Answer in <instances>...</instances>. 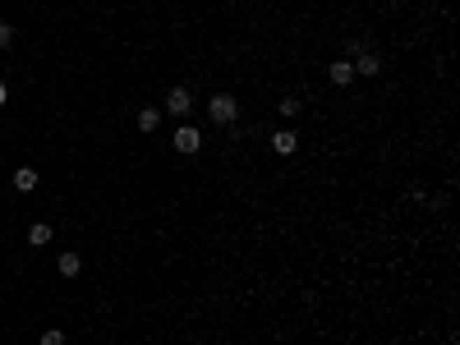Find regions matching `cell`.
I'll use <instances>...</instances> for the list:
<instances>
[{"mask_svg": "<svg viewBox=\"0 0 460 345\" xmlns=\"http://www.w3.org/2000/svg\"><path fill=\"white\" fill-rule=\"evenodd\" d=\"M350 65H354V78H378V74H382V56L368 51V46L350 51Z\"/></svg>", "mask_w": 460, "mask_h": 345, "instance_id": "cell-2", "label": "cell"}, {"mask_svg": "<svg viewBox=\"0 0 460 345\" xmlns=\"http://www.w3.org/2000/svg\"><path fill=\"white\" fill-rule=\"evenodd\" d=\"M198 147H203V134H198L194 124H175V152L180 156H194Z\"/></svg>", "mask_w": 460, "mask_h": 345, "instance_id": "cell-3", "label": "cell"}, {"mask_svg": "<svg viewBox=\"0 0 460 345\" xmlns=\"http://www.w3.org/2000/svg\"><path fill=\"white\" fill-rule=\"evenodd\" d=\"M37 179H42V175H37L33 166H19V170L10 175V184H14L19 193H33V189H37Z\"/></svg>", "mask_w": 460, "mask_h": 345, "instance_id": "cell-8", "label": "cell"}, {"mask_svg": "<svg viewBox=\"0 0 460 345\" xmlns=\"http://www.w3.org/2000/svg\"><path fill=\"white\" fill-rule=\"evenodd\" d=\"M208 115H212V124H235V120H240V101L230 97V92H212Z\"/></svg>", "mask_w": 460, "mask_h": 345, "instance_id": "cell-1", "label": "cell"}, {"mask_svg": "<svg viewBox=\"0 0 460 345\" xmlns=\"http://www.w3.org/2000/svg\"><path fill=\"white\" fill-rule=\"evenodd\" d=\"M14 37H19V28H14V23H0V51H10Z\"/></svg>", "mask_w": 460, "mask_h": 345, "instance_id": "cell-12", "label": "cell"}, {"mask_svg": "<svg viewBox=\"0 0 460 345\" xmlns=\"http://www.w3.org/2000/svg\"><path fill=\"white\" fill-rule=\"evenodd\" d=\"M299 111H304V101H299V97H281V101H276V115H281V120H295Z\"/></svg>", "mask_w": 460, "mask_h": 345, "instance_id": "cell-11", "label": "cell"}, {"mask_svg": "<svg viewBox=\"0 0 460 345\" xmlns=\"http://www.w3.org/2000/svg\"><path fill=\"white\" fill-rule=\"evenodd\" d=\"M166 111L175 115V120H185V115L194 111V92H189V88H171V92H166Z\"/></svg>", "mask_w": 460, "mask_h": 345, "instance_id": "cell-4", "label": "cell"}, {"mask_svg": "<svg viewBox=\"0 0 460 345\" xmlns=\"http://www.w3.org/2000/svg\"><path fill=\"white\" fill-rule=\"evenodd\" d=\"M327 78L336 83V88H345V83H354V65H350V56L331 60V65H327Z\"/></svg>", "mask_w": 460, "mask_h": 345, "instance_id": "cell-7", "label": "cell"}, {"mask_svg": "<svg viewBox=\"0 0 460 345\" xmlns=\"http://www.w3.org/2000/svg\"><path fill=\"white\" fill-rule=\"evenodd\" d=\"M51 240H55L51 221H33V226H28V244H33V249H46Z\"/></svg>", "mask_w": 460, "mask_h": 345, "instance_id": "cell-9", "label": "cell"}, {"mask_svg": "<svg viewBox=\"0 0 460 345\" xmlns=\"http://www.w3.org/2000/svg\"><path fill=\"white\" fill-rule=\"evenodd\" d=\"M55 272H60L65 281H74L78 272H83V258H78L74 249H60V254H55Z\"/></svg>", "mask_w": 460, "mask_h": 345, "instance_id": "cell-5", "label": "cell"}, {"mask_svg": "<svg viewBox=\"0 0 460 345\" xmlns=\"http://www.w3.org/2000/svg\"><path fill=\"white\" fill-rule=\"evenodd\" d=\"M272 152L276 156H295L299 152V134H295V129H276V134H272Z\"/></svg>", "mask_w": 460, "mask_h": 345, "instance_id": "cell-6", "label": "cell"}, {"mask_svg": "<svg viewBox=\"0 0 460 345\" xmlns=\"http://www.w3.org/2000/svg\"><path fill=\"white\" fill-rule=\"evenodd\" d=\"M157 124H161V111H157V106H143V111H138V129H143V134H157Z\"/></svg>", "mask_w": 460, "mask_h": 345, "instance_id": "cell-10", "label": "cell"}, {"mask_svg": "<svg viewBox=\"0 0 460 345\" xmlns=\"http://www.w3.org/2000/svg\"><path fill=\"white\" fill-rule=\"evenodd\" d=\"M5 97H10V88H5V83H0V106H5Z\"/></svg>", "mask_w": 460, "mask_h": 345, "instance_id": "cell-14", "label": "cell"}, {"mask_svg": "<svg viewBox=\"0 0 460 345\" xmlns=\"http://www.w3.org/2000/svg\"><path fill=\"white\" fill-rule=\"evenodd\" d=\"M42 345H65V332H60V327H51V332H42Z\"/></svg>", "mask_w": 460, "mask_h": 345, "instance_id": "cell-13", "label": "cell"}]
</instances>
